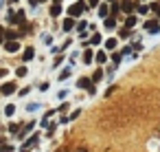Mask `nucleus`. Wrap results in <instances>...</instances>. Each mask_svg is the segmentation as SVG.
I'll return each mask as SVG.
<instances>
[{
    "label": "nucleus",
    "mask_w": 160,
    "mask_h": 152,
    "mask_svg": "<svg viewBox=\"0 0 160 152\" xmlns=\"http://www.w3.org/2000/svg\"><path fill=\"white\" fill-rule=\"evenodd\" d=\"M145 31L158 33V31H160V22H158V20H147V22H145Z\"/></svg>",
    "instance_id": "obj_2"
},
{
    "label": "nucleus",
    "mask_w": 160,
    "mask_h": 152,
    "mask_svg": "<svg viewBox=\"0 0 160 152\" xmlns=\"http://www.w3.org/2000/svg\"><path fill=\"white\" fill-rule=\"evenodd\" d=\"M9 3H18V0H9Z\"/></svg>",
    "instance_id": "obj_27"
},
{
    "label": "nucleus",
    "mask_w": 160,
    "mask_h": 152,
    "mask_svg": "<svg viewBox=\"0 0 160 152\" xmlns=\"http://www.w3.org/2000/svg\"><path fill=\"white\" fill-rule=\"evenodd\" d=\"M72 27H75V20H72V18H66V20H64V31H70Z\"/></svg>",
    "instance_id": "obj_8"
},
{
    "label": "nucleus",
    "mask_w": 160,
    "mask_h": 152,
    "mask_svg": "<svg viewBox=\"0 0 160 152\" xmlns=\"http://www.w3.org/2000/svg\"><path fill=\"white\" fill-rule=\"evenodd\" d=\"M105 57H108L105 53H97V62H105Z\"/></svg>",
    "instance_id": "obj_21"
},
{
    "label": "nucleus",
    "mask_w": 160,
    "mask_h": 152,
    "mask_svg": "<svg viewBox=\"0 0 160 152\" xmlns=\"http://www.w3.org/2000/svg\"><path fill=\"white\" fill-rule=\"evenodd\" d=\"M13 90H16V86H13V84H5V86H2V95H11Z\"/></svg>",
    "instance_id": "obj_9"
},
{
    "label": "nucleus",
    "mask_w": 160,
    "mask_h": 152,
    "mask_svg": "<svg viewBox=\"0 0 160 152\" xmlns=\"http://www.w3.org/2000/svg\"><path fill=\"white\" fill-rule=\"evenodd\" d=\"M92 57H94V55H92V51H90V49H88V51H86V53H83V62H86V64H88V62H92Z\"/></svg>",
    "instance_id": "obj_12"
},
{
    "label": "nucleus",
    "mask_w": 160,
    "mask_h": 152,
    "mask_svg": "<svg viewBox=\"0 0 160 152\" xmlns=\"http://www.w3.org/2000/svg\"><path fill=\"white\" fill-rule=\"evenodd\" d=\"M5 51L16 53V51H20V44H18V42H5Z\"/></svg>",
    "instance_id": "obj_5"
},
{
    "label": "nucleus",
    "mask_w": 160,
    "mask_h": 152,
    "mask_svg": "<svg viewBox=\"0 0 160 152\" xmlns=\"http://www.w3.org/2000/svg\"><path fill=\"white\" fill-rule=\"evenodd\" d=\"M112 60H114V62L118 64V62H121V53H114V55H112Z\"/></svg>",
    "instance_id": "obj_24"
},
{
    "label": "nucleus",
    "mask_w": 160,
    "mask_h": 152,
    "mask_svg": "<svg viewBox=\"0 0 160 152\" xmlns=\"http://www.w3.org/2000/svg\"><path fill=\"white\" fill-rule=\"evenodd\" d=\"M129 35V29H121V38H127Z\"/></svg>",
    "instance_id": "obj_22"
},
{
    "label": "nucleus",
    "mask_w": 160,
    "mask_h": 152,
    "mask_svg": "<svg viewBox=\"0 0 160 152\" xmlns=\"http://www.w3.org/2000/svg\"><path fill=\"white\" fill-rule=\"evenodd\" d=\"M101 77H103V73H101V71H97V73H94V75H92V82H99V79H101Z\"/></svg>",
    "instance_id": "obj_20"
},
{
    "label": "nucleus",
    "mask_w": 160,
    "mask_h": 152,
    "mask_svg": "<svg viewBox=\"0 0 160 152\" xmlns=\"http://www.w3.org/2000/svg\"><path fill=\"white\" fill-rule=\"evenodd\" d=\"M110 3H112V0H110Z\"/></svg>",
    "instance_id": "obj_28"
},
{
    "label": "nucleus",
    "mask_w": 160,
    "mask_h": 152,
    "mask_svg": "<svg viewBox=\"0 0 160 152\" xmlns=\"http://www.w3.org/2000/svg\"><path fill=\"white\" fill-rule=\"evenodd\" d=\"M77 86L83 88V90H88V93H94V86H92V82H90L88 77H81V79L77 82Z\"/></svg>",
    "instance_id": "obj_3"
},
{
    "label": "nucleus",
    "mask_w": 160,
    "mask_h": 152,
    "mask_svg": "<svg viewBox=\"0 0 160 152\" xmlns=\"http://www.w3.org/2000/svg\"><path fill=\"white\" fill-rule=\"evenodd\" d=\"M35 143H38V134H33V137H31V139L22 145V150H29V148H31V145H35Z\"/></svg>",
    "instance_id": "obj_7"
},
{
    "label": "nucleus",
    "mask_w": 160,
    "mask_h": 152,
    "mask_svg": "<svg viewBox=\"0 0 160 152\" xmlns=\"http://www.w3.org/2000/svg\"><path fill=\"white\" fill-rule=\"evenodd\" d=\"M53 3H55V5H59V3H62V0H53Z\"/></svg>",
    "instance_id": "obj_26"
},
{
    "label": "nucleus",
    "mask_w": 160,
    "mask_h": 152,
    "mask_svg": "<svg viewBox=\"0 0 160 152\" xmlns=\"http://www.w3.org/2000/svg\"><path fill=\"white\" fill-rule=\"evenodd\" d=\"M13 112H16V106H13V104H9V106L5 108V115H7V117H11Z\"/></svg>",
    "instance_id": "obj_13"
},
{
    "label": "nucleus",
    "mask_w": 160,
    "mask_h": 152,
    "mask_svg": "<svg viewBox=\"0 0 160 152\" xmlns=\"http://www.w3.org/2000/svg\"><path fill=\"white\" fill-rule=\"evenodd\" d=\"M99 14H101V18H108V14H110L108 5H101V7H99Z\"/></svg>",
    "instance_id": "obj_10"
},
{
    "label": "nucleus",
    "mask_w": 160,
    "mask_h": 152,
    "mask_svg": "<svg viewBox=\"0 0 160 152\" xmlns=\"http://www.w3.org/2000/svg\"><path fill=\"white\" fill-rule=\"evenodd\" d=\"M105 49H116V40H114V38H110V40L105 42Z\"/></svg>",
    "instance_id": "obj_16"
},
{
    "label": "nucleus",
    "mask_w": 160,
    "mask_h": 152,
    "mask_svg": "<svg viewBox=\"0 0 160 152\" xmlns=\"http://www.w3.org/2000/svg\"><path fill=\"white\" fill-rule=\"evenodd\" d=\"M134 24H136V18H134V16H129V18L125 20V29H132Z\"/></svg>",
    "instance_id": "obj_11"
},
{
    "label": "nucleus",
    "mask_w": 160,
    "mask_h": 152,
    "mask_svg": "<svg viewBox=\"0 0 160 152\" xmlns=\"http://www.w3.org/2000/svg\"><path fill=\"white\" fill-rule=\"evenodd\" d=\"M31 57H33V49H27V51H24V60H27V62H29V60H31Z\"/></svg>",
    "instance_id": "obj_17"
},
{
    "label": "nucleus",
    "mask_w": 160,
    "mask_h": 152,
    "mask_svg": "<svg viewBox=\"0 0 160 152\" xmlns=\"http://www.w3.org/2000/svg\"><path fill=\"white\" fill-rule=\"evenodd\" d=\"M121 7H123V11H125V14H132V11L136 9V5L132 3V0H123V5H121Z\"/></svg>",
    "instance_id": "obj_4"
},
{
    "label": "nucleus",
    "mask_w": 160,
    "mask_h": 152,
    "mask_svg": "<svg viewBox=\"0 0 160 152\" xmlns=\"http://www.w3.org/2000/svg\"><path fill=\"white\" fill-rule=\"evenodd\" d=\"M22 20H24V11H18V14L9 16V22H22Z\"/></svg>",
    "instance_id": "obj_6"
},
{
    "label": "nucleus",
    "mask_w": 160,
    "mask_h": 152,
    "mask_svg": "<svg viewBox=\"0 0 160 152\" xmlns=\"http://www.w3.org/2000/svg\"><path fill=\"white\" fill-rule=\"evenodd\" d=\"M114 18H105V29H114Z\"/></svg>",
    "instance_id": "obj_15"
},
{
    "label": "nucleus",
    "mask_w": 160,
    "mask_h": 152,
    "mask_svg": "<svg viewBox=\"0 0 160 152\" xmlns=\"http://www.w3.org/2000/svg\"><path fill=\"white\" fill-rule=\"evenodd\" d=\"M24 75H27V66H20L18 68V77H24Z\"/></svg>",
    "instance_id": "obj_19"
},
{
    "label": "nucleus",
    "mask_w": 160,
    "mask_h": 152,
    "mask_svg": "<svg viewBox=\"0 0 160 152\" xmlns=\"http://www.w3.org/2000/svg\"><path fill=\"white\" fill-rule=\"evenodd\" d=\"M101 42V35H92V44H99Z\"/></svg>",
    "instance_id": "obj_23"
},
{
    "label": "nucleus",
    "mask_w": 160,
    "mask_h": 152,
    "mask_svg": "<svg viewBox=\"0 0 160 152\" xmlns=\"http://www.w3.org/2000/svg\"><path fill=\"white\" fill-rule=\"evenodd\" d=\"M51 14H53V16H59V14H62V7H59V5H53V7H51Z\"/></svg>",
    "instance_id": "obj_14"
},
{
    "label": "nucleus",
    "mask_w": 160,
    "mask_h": 152,
    "mask_svg": "<svg viewBox=\"0 0 160 152\" xmlns=\"http://www.w3.org/2000/svg\"><path fill=\"white\" fill-rule=\"evenodd\" d=\"M83 9H86V3H83V0H79L77 5H72V7L68 9V16H70V18H79Z\"/></svg>",
    "instance_id": "obj_1"
},
{
    "label": "nucleus",
    "mask_w": 160,
    "mask_h": 152,
    "mask_svg": "<svg viewBox=\"0 0 160 152\" xmlns=\"http://www.w3.org/2000/svg\"><path fill=\"white\" fill-rule=\"evenodd\" d=\"M88 5L90 7H99V0H88Z\"/></svg>",
    "instance_id": "obj_25"
},
{
    "label": "nucleus",
    "mask_w": 160,
    "mask_h": 152,
    "mask_svg": "<svg viewBox=\"0 0 160 152\" xmlns=\"http://www.w3.org/2000/svg\"><path fill=\"white\" fill-rule=\"evenodd\" d=\"M151 11H153L156 16H160V5H158V3H153V5H151Z\"/></svg>",
    "instance_id": "obj_18"
}]
</instances>
